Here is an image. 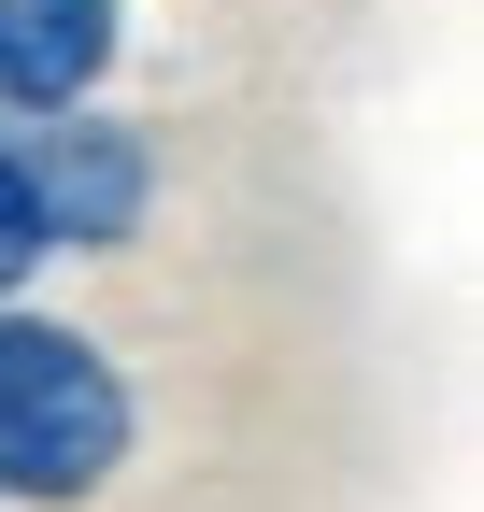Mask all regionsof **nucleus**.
Returning a JSON list of instances; mask_svg holds the SVG:
<instances>
[{
    "instance_id": "obj_1",
    "label": "nucleus",
    "mask_w": 484,
    "mask_h": 512,
    "mask_svg": "<svg viewBox=\"0 0 484 512\" xmlns=\"http://www.w3.org/2000/svg\"><path fill=\"white\" fill-rule=\"evenodd\" d=\"M129 456V384L86 328L0 313V498H86Z\"/></svg>"
},
{
    "instance_id": "obj_2",
    "label": "nucleus",
    "mask_w": 484,
    "mask_h": 512,
    "mask_svg": "<svg viewBox=\"0 0 484 512\" xmlns=\"http://www.w3.org/2000/svg\"><path fill=\"white\" fill-rule=\"evenodd\" d=\"M15 171H29V214H43V242H72V256H114V242L143 228V185H157L143 128H114V114H72V128H43V143H29Z\"/></svg>"
},
{
    "instance_id": "obj_3",
    "label": "nucleus",
    "mask_w": 484,
    "mask_h": 512,
    "mask_svg": "<svg viewBox=\"0 0 484 512\" xmlns=\"http://www.w3.org/2000/svg\"><path fill=\"white\" fill-rule=\"evenodd\" d=\"M114 72V0H0V100L15 114H86Z\"/></svg>"
},
{
    "instance_id": "obj_4",
    "label": "nucleus",
    "mask_w": 484,
    "mask_h": 512,
    "mask_svg": "<svg viewBox=\"0 0 484 512\" xmlns=\"http://www.w3.org/2000/svg\"><path fill=\"white\" fill-rule=\"evenodd\" d=\"M43 256H57V242H43V214H29V171H15V143H0V313H15V285L43 271Z\"/></svg>"
}]
</instances>
